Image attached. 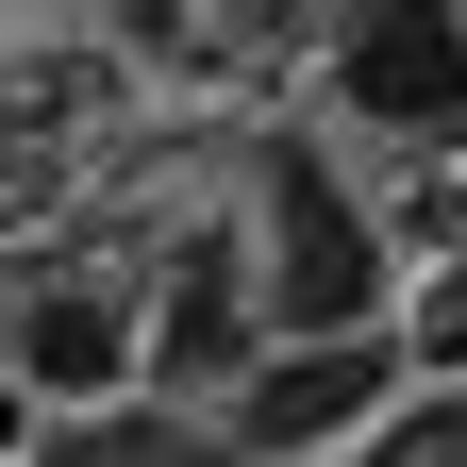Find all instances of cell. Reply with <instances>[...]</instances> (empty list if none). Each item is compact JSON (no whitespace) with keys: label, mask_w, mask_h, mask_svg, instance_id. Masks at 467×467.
Masks as SVG:
<instances>
[{"label":"cell","mask_w":467,"mask_h":467,"mask_svg":"<svg viewBox=\"0 0 467 467\" xmlns=\"http://www.w3.org/2000/svg\"><path fill=\"white\" fill-rule=\"evenodd\" d=\"M234 267H251V317H267V350H334V334H384L400 234L350 201L317 150H267V217L234 234Z\"/></svg>","instance_id":"6da1fadb"},{"label":"cell","mask_w":467,"mask_h":467,"mask_svg":"<svg viewBox=\"0 0 467 467\" xmlns=\"http://www.w3.org/2000/svg\"><path fill=\"white\" fill-rule=\"evenodd\" d=\"M317 84L350 134H400V150H467V0H350L317 34Z\"/></svg>","instance_id":"7a4b0ae2"},{"label":"cell","mask_w":467,"mask_h":467,"mask_svg":"<svg viewBox=\"0 0 467 467\" xmlns=\"http://www.w3.org/2000/svg\"><path fill=\"white\" fill-rule=\"evenodd\" d=\"M400 400H418V384L384 368V334H334V350H267L201 434H217V467H350Z\"/></svg>","instance_id":"3957f363"},{"label":"cell","mask_w":467,"mask_h":467,"mask_svg":"<svg viewBox=\"0 0 467 467\" xmlns=\"http://www.w3.org/2000/svg\"><path fill=\"white\" fill-rule=\"evenodd\" d=\"M0 384H17L50 434H67V418H117V400H134V284H84V267L34 284V301L0 317Z\"/></svg>","instance_id":"277c9868"},{"label":"cell","mask_w":467,"mask_h":467,"mask_svg":"<svg viewBox=\"0 0 467 467\" xmlns=\"http://www.w3.org/2000/svg\"><path fill=\"white\" fill-rule=\"evenodd\" d=\"M34 467H217V434H201V418H167V400H117V418L34 434Z\"/></svg>","instance_id":"5b68a950"},{"label":"cell","mask_w":467,"mask_h":467,"mask_svg":"<svg viewBox=\"0 0 467 467\" xmlns=\"http://www.w3.org/2000/svg\"><path fill=\"white\" fill-rule=\"evenodd\" d=\"M384 368L418 384V368H467V267H400L384 284Z\"/></svg>","instance_id":"8992f818"},{"label":"cell","mask_w":467,"mask_h":467,"mask_svg":"<svg viewBox=\"0 0 467 467\" xmlns=\"http://www.w3.org/2000/svg\"><path fill=\"white\" fill-rule=\"evenodd\" d=\"M350 467H467V400H434V418H384Z\"/></svg>","instance_id":"52a82bcc"},{"label":"cell","mask_w":467,"mask_h":467,"mask_svg":"<svg viewBox=\"0 0 467 467\" xmlns=\"http://www.w3.org/2000/svg\"><path fill=\"white\" fill-rule=\"evenodd\" d=\"M34 434H50V418H34L17 384H0V467H34Z\"/></svg>","instance_id":"ba28073f"}]
</instances>
